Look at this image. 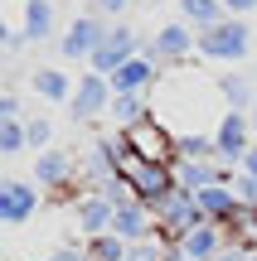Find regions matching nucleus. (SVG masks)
<instances>
[{"label":"nucleus","mask_w":257,"mask_h":261,"mask_svg":"<svg viewBox=\"0 0 257 261\" xmlns=\"http://www.w3.org/2000/svg\"><path fill=\"white\" fill-rule=\"evenodd\" d=\"M204 44H209V48H223V58H238L243 48H248V34H243L238 24H233V29H228V24H219L209 39H204Z\"/></svg>","instance_id":"1"},{"label":"nucleus","mask_w":257,"mask_h":261,"mask_svg":"<svg viewBox=\"0 0 257 261\" xmlns=\"http://www.w3.org/2000/svg\"><path fill=\"white\" fill-rule=\"evenodd\" d=\"M49 130H54L49 121H34V126H29V145H44V140H49Z\"/></svg>","instance_id":"13"},{"label":"nucleus","mask_w":257,"mask_h":261,"mask_svg":"<svg viewBox=\"0 0 257 261\" xmlns=\"http://www.w3.org/2000/svg\"><path fill=\"white\" fill-rule=\"evenodd\" d=\"M184 10H190L194 19H204V24H209V19H219V15H214V0H184Z\"/></svg>","instance_id":"10"},{"label":"nucleus","mask_w":257,"mask_h":261,"mask_svg":"<svg viewBox=\"0 0 257 261\" xmlns=\"http://www.w3.org/2000/svg\"><path fill=\"white\" fill-rule=\"evenodd\" d=\"M83 223L87 227H102L107 223V203H83Z\"/></svg>","instance_id":"11"},{"label":"nucleus","mask_w":257,"mask_h":261,"mask_svg":"<svg viewBox=\"0 0 257 261\" xmlns=\"http://www.w3.org/2000/svg\"><path fill=\"white\" fill-rule=\"evenodd\" d=\"M219 130H223V136H219V145L228 150V155H238V150H243V140H248V136H243V130H248V126H243L238 116H228V121H223Z\"/></svg>","instance_id":"3"},{"label":"nucleus","mask_w":257,"mask_h":261,"mask_svg":"<svg viewBox=\"0 0 257 261\" xmlns=\"http://www.w3.org/2000/svg\"><path fill=\"white\" fill-rule=\"evenodd\" d=\"M29 203H34V194H29L25 184H10V194H5V218H25Z\"/></svg>","instance_id":"2"},{"label":"nucleus","mask_w":257,"mask_h":261,"mask_svg":"<svg viewBox=\"0 0 257 261\" xmlns=\"http://www.w3.org/2000/svg\"><path fill=\"white\" fill-rule=\"evenodd\" d=\"M87 44H92V24H73V29H68V44H63V48H68V54H83Z\"/></svg>","instance_id":"8"},{"label":"nucleus","mask_w":257,"mask_h":261,"mask_svg":"<svg viewBox=\"0 0 257 261\" xmlns=\"http://www.w3.org/2000/svg\"><path fill=\"white\" fill-rule=\"evenodd\" d=\"M34 87H39V92H44V97H54V102H58V97L68 92L63 73H54V68H44V73H34Z\"/></svg>","instance_id":"4"},{"label":"nucleus","mask_w":257,"mask_h":261,"mask_svg":"<svg viewBox=\"0 0 257 261\" xmlns=\"http://www.w3.org/2000/svg\"><path fill=\"white\" fill-rule=\"evenodd\" d=\"M63 174H68V155H44L39 160V179L44 184H58Z\"/></svg>","instance_id":"7"},{"label":"nucleus","mask_w":257,"mask_h":261,"mask_svg":"<svg viewBox=\"0 0 257 261\" xmlns=\"http://www.w3.org/2000/svg\"><path fill=\"white\" fill-rule=\"evenodd\" d=\"M102 5H122V0H102Z\"/></svg>","instance_id":"15"},{"label":"nucleus","mask_w":257,"mask_h":261,"mask_svg":"<svg viewBox=\"0 0 257 261\" xmlns=\"http://www.w3.org/2000/svg\"><path fill=\"white\" fill-rule=\"evenodd\" d=\"M97 107H102V83H97V77H92V83L83 87V97H78V102H73V112H78V116H92Z\"/></svg>","instance_id":"6"},{"label":"nucleus","mask_w":257,"mask_h":261,"mask_svg":"<svg viewBox=\"0 0 257 261\" xmlns=\"http://www.w3.org/2000/svg\"><path fill=\"white\" fill-rule=\"evenodd\" d=\"M97 256H102V261H122V242H112V237L97 242Z\"/></svg>","instance_id":"12"},{"label":"nucleus","mask_w":257,"mask_h":261,"mask_svg":"<svg viewBox=\"0 0 257 261\" xmlns=\"http://www.w3.org/2000/svg\"><path fill=\"white\" fill-rule=\"evenodd\" d=\"M29 34H49V29H54V10L44 5V0H34V5H29Z\"/></svg>","instance_id":"5"},{"label":"nucleus","mask_w":257,"mask_h":261,"mask_svg":"<svg viewBox=\"0 0 257 261\" xmlns=\"http://www.w3.org/2000/svg\"><path fill=\"white\" fill-rule=\"evenodd\" d=\"M223 92H228V102H233V107H243V102H248V92H252V87L243 83V77H223Z\"/></svg>","instance_id":"9"},{"label":"nucleus","mask_w":257,"mask_h":261,"mask_svg":"<svg viewBox=\"0 0 257 261\" xmlns=\"http://www.w3.org/2000/svg\"><path fill=\"white\" fill-rule=\"evenodd\" d=\"M233 5H252V0H233Z\"/></svg>","instance_id":"16"},{"label":"nucleus","mask_w":257,"mask_h":261,"mask_svg":"<svg viewBox=\"0 0 257 261\" xmlns=\"http://www.w3.org/2000/svg\"><path fill=\"white\" fill-rule=\"evenodd\" d=\"M5 150H19V126H5Z\"/></svg>","instance_id":"14"}]
</instances>
